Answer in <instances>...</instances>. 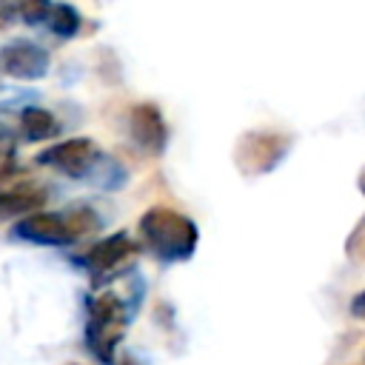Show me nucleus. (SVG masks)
I'll use <instances>...</instances> for the list:
<instances>
[{
    "label": "nucleus",
    "instance_id": "nucleus-1",
    "mask_svg": "<svg viewBox=\"0 0 365 365\" xmlns=\"http://www.w3.org/2000/svg\"><path fill=\"white\" fill-rule=\"evenodd\" d=\"M97 228H100V217L86 205H74L66 211H31L17 220L11 234L23 242L63 248L91 237Z\"/></svg>",
    "mask_w": 365,
    "mask_h": 365
},
{
    "label": "nucleus",
    "instance_id": "nucleus-2",
    "mask_svg": "<svg viewBox=\"0 0 365 365\" xmlns=\"http://www.w3.org/2000/svg\"><path fill=\"white\" fill-rule=\"evenodd\" d=\"M137 231H140L143 245L154 257H160L163 262L188 259L197 248V240H200L194 220H188L185 214H180L168 205H151L140 217Z\"/></svg>",
    "mask_w": 365,
    "mask_h": 365
},
{
    "label": "nucleus",
    "instance_id": "nucleus-3",
    "mask_svg": "<svg viewBox=\"0 0 365 365\" xmlns=\"http://www.w3.org/2000/svg\"><path fill=\"white\" fill-rule=\"evenodd\" d=\"M131 322V308L114 291L97 294L88 299V322H86V348L94 354L97 362L114 365L117 345L125 336Z\"/></svg>",
    "mask_w": 365,
    "mask_h": 365
},
{
    "label": "nucleus",
    "instance_id": "nucleus-4",
    "mask_svg": "<svg viewBox=\"0 0 365 365\" xmlns=\"http://www.w3.org/2000/svg\"><path fill=\"white\" fill-rule=\"evenodd\" d=\"M97 157H100V151L91 137H68V140H60V143H51L48 148H43L37 154V163L48 165L60 174H68V177H86L91 171V165L97 163Z\"/></svg>",
    "mask_w": 365,
    "mask_h": 365
},
{
    "label": "nucleus",
    "instance_id": "nucleus-5",
    "mask_svg": "<svg viewBox=\"0 0 365 365\" xmlns=\"http://www.w3.org/2000/svg\"><path fill=\"white\" fill-rule=\"evenodd\" d=\"M134 254H137V242L128 234H111V237L94 242L80 257V265L91 274L94 282H103L108 277H117V271H123Z\"/></svg>",
    "mask_w": 365,
    "mask_h": 365
},
{
    "label": "nucleus",
    "instance_id": "nucleus-6",
    "mask_svg": "<svg viewBox=\"0 0 365 365\" xmlns=\"http://www.w3.org/2000/svg\"><path fill=\"white\" fill-rule=\"evenodd\" d=\"M288 145H291V140L285 134L251 131L237 145V165L245 174H265L288 154Z\"/></svg>",
    "mask_w": 365,
    "mask_h": 365
},
{
    "label": "nucleus",
    "instance_id": "nucleus-7",
    "mask_svg": "<svg viewBox=\"0 0 365 365\" xmlns=\"http://www.w3.org/2000/svg\"><path fill=\"white\" fill-rule=\"evenodd\" d=\"M0 68L17 80H40L48 71V51L29 40H14L0 51Z\"/></svg>",
    "mask_w": 365,
    "mask_h": 365
},
{
    "label": "nucleus",
    "instance_id": "nucleus-8",
    "mask_svg": "<svg viewBox=\"0 0 365 365\" xmlns=\"http://www.w3.org/2000/svg\"><path fill=\"white\" fill-rule=\"evenodd\" d=\"M128 131L131 140L148 151V154H160L165 145V123H163V111L154 103H140L131 108L128 114Z\"/></svg>",
    "mask_w": 365,
    "mask_h": 365
},
{
    "label": "nucleus",
    "instance_id": "nucleus-9",
    "mask_svg": "<svg viewBox=\"0 0 365 365\" xmlns=\"http://www.w3.org/2000/svg\"><path fill=\"white\" fill-rule=\"evenodd\" d=\"M46 205V191L37 185H6L0 188V217H26Z\"/></svg>",
    "mask_w": 365,
    "mask_h": 365
},
{
    "label": "nucleus",
    "instance_id": "nucleus-10",
    "mask_svg": "<svg viewBox=\"0 0 365 365\" xmlns=\"http://www.w3.org/2000/svg\"><path fill=\"white\" fill-rule=\"evenodd\" d=\"M57 120L51 111L46 108H37V106H29L20 111V131L29 143H40V140H48L57 134Z\"/></svg>",
    "mask_w": 365,
    "mask_h": 365
},
{
    "label": "nucleus",
    "instance_id": "nucleus-11",
    "mask_svg": "<svg viewBox=\"0 0 365 365\" xmlns=\"http://www.w3.org/2000/svg\"><path fill=\"white\" fill-rule=\"evenodd\" d=\"M80 14H77V9L74 6H68V3H51V11H48V17H46V26H48V31L51 34H57V37H74L77 31H80Z\"/></svg>",
    "mask_w": 365,
    "mask_h": 365
},
{
    "label": "nucleus",
    "instance_id": "nucleus-12",
    "mask_svg": "<svg viewBox=\"0 0 365 365\" xmlns=\"http://www.w3.org/2000/svg\"><path fill=\"white\" fill-rule=\"evenodd\" d=\"M14 6H17V17L26 20L29 26L46 23V17L51 11V3L48 0H14Z\"/></svg>",
    "mask_w": 365,
    "mask_h": 365
},
{
    "label": "nucleus",
    "instance_id": "nucleus-13",
    "mask_svg": "<svg viewBox=\"0 0 365 365\" xmlns=\"http://www.w3.org/2000/svg\"><path fill=\"white\" fill-rule=\"evenodd\" d=\"M14 20H17L14 0H0V31H6L9 26H14Z\"/></svg>",
    "mask_w": 365,
    "mask_h": 365
},
{
    "label": "nucleus",
    "instance_id": "nucleus-14",
    "mask_svg": "<svg viewBox=\"0 0 365 365\" xmlns=\"http://www.w3.org/2000/svg\"><path fill=\"white\" fill-rule=\"evenodd\" d=\"M351 314L359 317V319H365V291H359V294L351 299Z\"/></svg>",
    "mask_w": 365,
    "mask_h": 365
},
{
    "label": "nucleus",
    "instance_id": "nucleus-15",
    "mask_svg": "<svg viewBox=\"0 0 365 365\" xmlns=\"http://www.w3.org/2000/svg\"><path fill=\"white\" fill-rule=\"evenodd\" d=\"M9 154H14V148H11V143L0 134V157H9Z\"/></svg>",
    "mask_w": 365,
    "mask_h": 365
},
{
    "label": "nucleus",
    "instance_id": "nucleus-16",
    "mask_svg": "<svg viewBox=\"0 0 365 365\" xmlns=\"http://www.w3.org/2000/svg\"><path fill=\"white\" fill-rule=\"evenodd\" d=\"M120 365H137V362H134V359H123Z\"/></svg>",
    "mask_w": 365,
    "mask_h": 365
}]
</instances>
